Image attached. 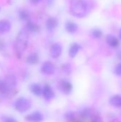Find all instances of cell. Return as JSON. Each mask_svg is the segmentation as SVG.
<instances>
[{
  "mask_svg": "<svg viewBox=\"0 0 121 122\" xmlns=\"http://www.w3.org/2000/svg\"><path fill=\"white\" fill-rule=\"evenodd\" d=\"M14 107L17 112L20 113H24L28 112L31 108L32 103L27 98L19 97L15 101L14 104Z\"/></svg>",
  "mask_w": 121,
  "mask_h": 122,
  "instance_id": "277c9868",
  "label": "cell"
},
{
  "mask_svg": "<svg viewBox=\"0 0 121 122\" xmlns=\"http://www.w3.org/2000/svg\"><path fill=\"white\" fill-rule=\"evenodd\" d=\"M1 79H0V82H1Z\"/></svg>",
  "mask_w": 121,
  "mask_h": 122,
  "instance_id": "4dcf8cb0",
  "label": "cell"
},
{
  "mask_svg": "<svg viewBox=\"0 0 121 122\" xmlns=\"http://www.w3.org/2000/svg\"><path fill=\"white\" fill-rule=\"evenodd\" d=\"M48 1V3L49 4H51V3H52V1H53V0H47Z\"/></svg>",
  "mask_w": 121,
  "mask_h": 122,
  "instance_id": "f1b7e54d",
  "label": "cell"
},
{
  "mask_svg": "<svg viewBox=\"0 0 121 122\" xmlns=\"http://www.w3.org/2000/svg\"><path fill=\"white\" fill-rule=\"evenodd\" d=\"M118 58H119V59H121V51L119 52V53H118Z\"/></svg>",
  "mask_w": 121,
  "mask_h": 122,
  "instance_id": "83f0119b",
  "label": "cell"
},
{
  "mask_svg": "<svg viewBox=\"0 0 121 122\" xmlns=\"http://www.w3.org/2000/svg\"><path fill=\"white\" fill-rule=\"evenodd\" d=\"M65 28H66V30L70 33V34H74L78 30V25L74 23L73 21H68L66 24H65Z\"/></svg>",
  "mask_w": 121,
  "mask_h": 122,
  "instance_id": "4fadbf2b",
  "label": "cell"
},
{
  "mask_svg": "<svg viewBox=\"0 0 121 122\" xmlns=\"http://www.w3.org/2000/svg\"><path fill=\"white\" fill-rule=\"evenodd\" d=\"M91 34H92V36H93L94 38H96V39H99V38H101V37L102 36L103 33H102V31H101L100 29H94L92 30Z\"/></svg>",
  "mask_w": 121,
  "mask_h": 122,
  "instance_id": "44dd1931",
  "label": "cell"
},
{
  "mask_svg": "<svg viewBox=\"0 0 121 122\" xmlns=\"http://www.w3.org/2000/svg\"><path fill=\"white\" fill-rule=\"evenodd\" d=\"M58 89L60 92L66 95H68L72 92L73 90V85L71 83L66 79H62L59 81L58 85Z\"/></svg>",
  "mask_w": 121,
  "mask_h": 122,
  "instance_id": "5b68a950",
  "label": "cell"
},
{
  "mask_svg": "<svg viewBox=\"0 0 121 122\" xmlns=\"http://www.w3.org/2000/svg\"><path fill=\"white\" fill-rule=\"evenodd\" d=\"M88 11V4L85 0H71L70 4V12L73 16L82 18L87 14Z\"/></svg>",
  "mask_w": 121,
  "mask_h": 122,
  "instance_id": "7a4b0ae2",
  "label": "cell"
},
{
  "mask_svg": "<svg viewBox=\"0 0 121 122\" xmlns=\"http://www.w3.org/2000/svg\"><path fill=\"white\" fill-rule=\"evenodd\" d=\"M30 92L36 97H40L42 95V88L41 86L36 83H33L29 85V86Z\"/></svg>",
  "mask_w": 121,
  "mask_h": 122,
  "instance_id": "8fae6325",
  "label": "cell"
},
{
  "mask_svg": "<svg viewBox=\"0 0 121 122\" xmlns=\"http://www.w3.org/2000/svg\"><path fill=\"white\" fill-rule=\"evenodd\" d=\"M55 71H56V67L54 64L49 61H45L42 64V66L41 68V71L46 75H52L54 74Z\"/></svg>",
  "mask_w": 121,
  "mask_h": 122,
  "instance_id": "8992f818",
  "label": "cell"
},
{
  "mask_svg": "<svg viewBox=\"0 0 121 122\" xmlns=\"http://www.w3.org/2000/svg\"><path fill=\"white\" fill-rule=\"evenodd\" d=\"M29 43V33L26 29L19 31L14 43V51L17 57L21 58L22 54L27 48Z\"/></svg>",
  "mask_w": 121,
  "mask_h": 122,
  "instance_id": "6da1fadb",
  "label": "cell"
},
{
  "mask_svg": "<svg viewBox=\"0 0 121 122\" xmlns=\"http://www.w3.org/2000/svg\"><path fill=\"white\" fill-rule=\"evenodd\" d=\"M91 111L88 109H84L80 112V116L83 119L88 118L91 117Z\"/></svg>",
  "mask_w": 121,
  "mask_h": 122,
  "instance_id": "ffe728a7",
  "label": "cell"
},
{
  "mask_svg": "<svg viewBox=\"0 0 121 122\" xmlns=\"http://www.w3.org/2000/svg\"><path fill=\"white\" fill-rule=\"evenodd\" d=\"M65 118L70 122H72L75 119V114L73 112H68L65 114Z\"/></svg>",
  "mask_w": 121,
  "mask_h": 122,
  "instance_id": "603a6c76",
  "label": "cell"
},
{
  "mask_svg": "<svg viewBox=\"0 0 121 122\" xmlns=\"http://www.w3.org/2000/svg\"><path fill=\"white\" fill-rule=\"evenodd\" d=\"M109 103L111 106L119 108L121 107V96L120 95H115L110 98Z\"/></svg>",
  "mask_w": 121,
  "mask_h": 122,
  "instance_id": "e0dca14e",
  "label": "cell"
},
{
  "mask_svg": "<svg viewBox=\"0 0 121 122\" xmlns=\"http://www.w3.org/2000/svg\"><path fill=\"white\" fill-rule=\"evenodd\" d=\"M1 120L2 122H18L16 119L11 117L9 116H4L1 118Z\"/></svg>",
  "mask_w": 121,
  "mask_h": 122,
  "instance_id": "cb8c5ba5",
  "label": "cell"
},
{
  "mask_svg": "<svg viewBox=\"0 0 121 122\" xmlns=\"http://www.w3.org/2000/svg\"><path fill=\"white\" fill-rule=\"evenodd\" d=\"M115 73L118 76H121V63L118 64L116 66V67L115 69Z\"/></svg>",
  "mask_w": 121,
  "mask_h": 122,
  "instance_id": "d4e9b609",
  "label": "cell"
},
{
  "mask_svg": "<svg viewBox=\"0 0 121 122\" xmlns=\"http://www.w3.org/2000/svg\"><path fill=\"white\" fill-rule=\"evenodd\" d=\"M16 86V79L14 75L9 74L0 82V94L7 96L14 93Z\"/></svg>",
  "mask_w": 121,
  "mask_h": 122,
  "instance_id": "3957f363",
  "label": "cell"
},
{
  "mask_svg": "<svg viewBox=\"0 0 121 122\" xmlns=\"http://www.w3.org/2000/svg\"><path fill=\"white\" fill-rule=\"evenodd\" d=\"M62 70L66 74H70L71 72V64H63L62 66Z\"/></svg>",
  "mask_w": 121,
  "mask_h": 122,
  "instance_id": "7402d4cb",
  "label": "cell"
},
{
  "mask_svg": "<svg viewBox=\"0 0 121 122\" xmlns=\"http://www.w3.org/2000/svg\"><path fill=\"white\" fill-rule=\"evenodd\" d=\"M19 16L20 19L23 21H26L29 19V14L26 10H21L19 12Z\"/></svg>",
  "mask_w": 121,
  "mask_h": 122,
  "instance_id": "d6986e66",
  "label": "cell"
},
{
  "mask_svg": "<svg viewBox=\"0 0 121 122\" xmlns=\"http://www.w3.org/2000/svg\"><path fill=\"white\" fill-rule=\"evenodd\" d=\"M58 24V19L55 17H49L46 22V27L48 31L54 30Z\"/></svg>",
  "mask_w": 121,
  "mask_h": 122,
  "instance_id": "30bf717a",
  "label": "cell"
},
{
  "mask_svg": "<svg viewBox=\"0 0 121 122\" xmlns=\"http://www.w3.org/2000/svg\"><path fill=\"white\" fill-rule=\"evenodd\" d=\"M25 119L27 122H42L44 119V117L42 113L39 112H34L28 114Z\"/></svg>",
  "mask_w": 121,
  "mask_h": 122,
  "instance_id": "ba28073f",
  "label": "cell"
},
{
  "mask_svg": "<svg viewBox=\"0 0 121 122\" xmlns=\"http://www.w3.org/2000/svg\"><path fill=\"white\" fill-rule=\"evenodd\" d=\"M119 37H120V39H121V29H120V31H119Z\"/></svg>",
  "mask_w": 121,
  "mask_h": 122,
  "instance_id": "f546056e",
  "label": "cell"
},
{
  "mask_svg": "<svg viewBox=\"0 0 121 122\" xmlns=\"http://www.w3.org/2000/svg\"><path fill=\"white\" fill-rule=\"evenodd\" d=\"M42 95L45 100L49 102L55 97V92L51 86L48 84H45L42 88Z\"/></svg>",
  "mask_w": 121,
  "mask_h": 122,
  "instance_id": "52a82bcc",
  "label": "cell"
},
{
  "mask_svg": "<svg viewBox=\"0 0 121 122\" xmlns=\"http://www.w3.org/2000/svg\"><path fill=\"white\" fill-rule=\"evenodd\" d=\"M62 53V46L59 43L53 44L50 49V55L53 59H58Z\"/></svg>",
  "mask_w": 121,
  "mask_h": 122,
  "instance_id": "9c48e42d",
  "label": "cell"
},
{
  "mask_svg": "<svg viewBox=\"0 0 121 122\" xmlns=\"http://www.w3.org/2000/svg\"><path fill=\"white\" fill-rule=\"evenodd\" d=\"M92 122H103V121H102V119L99 117H95L93 119Z\"/></svg>",
  "mask_w": 121,
  "mask_h": 122,
  "instance_id": "484cf974",
  "label": "cell"
},
{
  "mask_svg": "<svg viewBox=\"0 0 121 122\" xmlns=\"http://www.w3.org/2000/svg\"><path fill=\"white\" fill-rule=\"evenodd\" d=\"M80 49H81V46L78 44L73 43V44H71V46H70L69 51H68V54H69L70 57L74 58L78 53Z\"/></svg>",
  "mask_w": 121,
  "mask_h": 122,
  "instance_id": "2e32d148",
  "label": "cell"
},
{
  "mask_svg": "<svg viewBox=\"0 0 121 122\" xmlns=\"http://www.w3.org/2000/svg\"><path fill=\"white\" fill-rule=\"evenodd\" d=\"M41 0H30V1L32 3V4H38L41 1Z\"/></svg>",
  "mask_w": 121,
  "mask_h": 122,
  "instance_id": "4316f807",
  "label": "cell"
},
{
  "mask_svg": "<svg viewBox=\"0 0 121 122\" xmlns=\"http://www.w3.org/2000/svg\"><path fill=\"white\" fill-rule=\"evenodd\" d=\"M26 27H27V29L31 32H36L39 30V26L36 24L33 23L32 21H29L27 22Z\"/></svg>",
  "mask_w": 121,
  "mask_h": 122,
  "instance_id": "ac0fdd59",
  "label": "cell"
},
{
  "mask_svg": "<svg viewBox=\"0 0 121 122\" xmlns=\"http://www.w3.org/2000/svg\"><path fill=\"white\" fill-rule=\"evenodd\" d=\"M106 42L111 47H117L119 45V41L118 38L111 34H109L106 36Z\"/></svg>",
  "mask_w": 121,
  "mask_h": 122,
  "instance_id": "9a60e30c",
  "label": "cell"
},
{
  "mask_svg": "<svg viewBox=\"0 0 121 122\" xmlns=\"http://www.w3.org/2000/svg\"><path fill=\"white\" fill-rule=\"evenodd\" d=\"M11 24L7 20H1L0 21V33H6L11 30Z\"/></svg>",
  "mask_w": 121,
  "mask_h": 122,
  "instance_id": "7c38bea8",
  "label": "cell"
},
{
  "mask_svg": "<svg viewBox=\"0 0 121 122\" xmlns=\"http://www.w3.org/2000/svg\"><path fill=\"white\" fill-rule=\"evenodd\" d=\"M39 56L38 55L37 53H31L29 55H28L26 59V61L28 64H30V65H34V64H36L39 62Z\"/></svg>",
  "mask_w": 121,
  "mask_h": 122,
  "instance_id": "5bb4252c",
  "label": "cell"
}]
</instances>
